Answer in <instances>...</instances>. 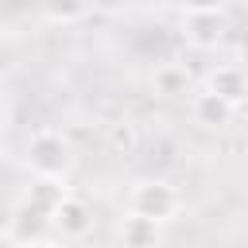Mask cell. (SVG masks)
<instances>
[{
  "mask_svg": "<svg viewBox=\"0 0 248 248\" xmlns=\"http://www.w3.org/2000/svg\"><path fill=\"white\" fill-rule=\"evenodd\" d=\"M128 213H140L155 225H167L182 213V194L167 178H140L128 190Z\"/></svg>",
  "mask_w": 248,
  "mask_h": 248,
  "instance_id": "1",
  "label": "cell"
},
{
  "mask_svg": "<svg viewBox=\"0 0 248 248\" xmlns=\"http://www.w3.org/2000/svg\"><path fill=\"white\" fill-rule=\"evenodd\" d=\"M27 167L35 178H66L70 167H74V151H70V140L58 132V128H39L31 140H27Z\"/></svg>",
  "mask_w": 248,
  "mask_h": 248,
  "instance_id": "2",
  "label": "cell"
},
{
  "mask_svg": "<svg viewBox=\"0 0 248 248\" xmlns=\"http://www.w3.org/2000/svg\"><path fill=\"white\" fill-rule=\"evenodd\" d=\"M229 35L225 12H182V39L194 50H217Z\"/></svg>",
  "mask_w": 248,
  "mask_h": 248,
  "instance_id": "3",
  "label": "cell"
},
{
  "mask_svg": "<svg viewBox=\"0 0 248 248\" xmlns=\"http://www.w3.org/2000/svg\"><path fill=\"white\" fill-rule=\"evenodd\" d=\"M50 229L62 236V240H85L93 232V209L78 198V194H66L54 213H50Z\"/></svg>",
  "mask_w": 248,
  "mask_h": 248,
  "instance_id": "4",
  "label": "cell"
},
{
  "mask_svg": "<svg viewBox=\"0 0 248 248\" xmlns=\"http://www.w3.org/2000/svg\"><path fill=\"white\" fill-rule=\"evenodd\" d=\"M205 89H213L217 97H225L232 108H240L248 101V66L240 62H221L205 74Z\"/></svg>",
  "mask_w": 248,
  "mask_h": 248,
  "instance_id": "5",
  "label": "cell"
},
{
  "mask_svg": "<svg viewBox=\"0 0 248 248\" xmlns=\"http://www.w3.org/2000/svg\"><path fill=\"white\" fill-rule=\"evenodd\" d=\"M232 105L225 101V97H217L213 89H198L194 97H190V116H194V124H202V128H209V132H217V128H225L229 120H232Z\"/></svg>",
  "mask_w": 248,
  "mask_h": 248,
  "instance_id": "6",
  "label": "cell"
},
{
  "mask_svg": "<svg viewBox=\"0 0 248 248\" xmlns=\"http://www.w3.org/2000/svg\"><path fill=\"white\" fill-rule=\"evenodd\" d=\"M116 236L124 248H159V225L140 213H124L116 225Z\"/></svg>",
  "mask_w": 248,
  "mask_h": 248,
  "instance_id": "7",
  "label": "cell"
},
{
  "mask_svg": "<svg viewBox=\"0 0 248 248\" xmlns=\"http://www.w3.org/2000/svg\"><path fill=\"white\" fill-rule=\"evenodd\" d=\"M151 85H155L159 97H186V93H190V74H186V66H178V62H163V66H155Z\"/></svg>",
  "mask_w": 248,
  "mask_h": 248,
  "instance_id": "8",
  "label": "cell"
},
{
  "mask_svg": "<svg viewBox=\"0 0 248 248\" xmlns=\"http://www.w3.org/2000/svg\"><path fill=\"white\" fill-rule=\"evenodd\" d=\"M66 194H70V190L62 186V178H35L23 202H27L31 209H39V213H46V217H50V213H54V205H58Z\"/></svg>",
  "mask_w": 248,
  "mask_h": 248,
  "instance_id": "9",
  "label": "cell"
},
{
  "mask_svg": "<svg viewBox=\"0 0 248 248\" xmlns=\"http://www.w3.org/2000/svg\"><path fill=\"white\" fill-rule=\"evenodd\" d=\"M8 225H12V232H16V244H23V240H39V236L50 229V217H46V213H39V209H31V205L23 202Z\"/></svg>",
  "mask_w": 248,
  "mask_h": 248,
  "instance_id": "10",
  "label": "cell"
},
{
  "mask_svg": "<svg viewBox=\"0 0 248 248\" xmlns=\"http://www.w3.org/2000/svg\"><path fill=\"white\" fill-rule=\"evenodd\" d=\"M89 12V0H43V16L50 23H74Z\"/></svg>",
  "mask_w": 248,
  "mask_h": 248,
  "instance_id": "11",
  "label": "cell"
},
{
  "mask_svg": "<svg viewBox=\"0 0 248 248\" xmlns=\"http://www.w3.org/2000/svg\"><path fill=\"white\" fill-rule=\"evenodd\" d=\"M229 0H178L182 12H225Z\"/></svg>",
  "mask_w": 248,
  "mask_h": 248,
  "instance_id": "12",
  "label": "cell"
},
{
  "mask_svg": "<svg viewBox=\"0 0 248 248\" xmlns=\"http://www.w3.org/2000/svg\"><path fill=\"white\" fill-rule=\"evenodd\" d=\"M112 143H124V151L136 143V136H132V128L128 124H112Z\"/></svg>",
  "mask_w": 248,
  "mask_h": 248,
  "instance_id": "13",
  "label": "cell"
},
{
  "mask_svg": "<svg viewBox=\"0 0 248 248\" xmlns=\"http://www.w3.org/2000/svg\"><path fill=\"white\" fill-rule=\"evenodd\" d=\"M236 62H240V66H248V31L236 39Z\"/></svg>",
  "mask_w": 248,
  "mask_h": 248,
  "instance_id": "14",
  "label": "cell"
},
{
  "mask_svg": "<svg viewBox=\"0 0 248 248\" xmlns=\"http://www.w3.org/2000/svg\"><path fill=\"white\" fill-rule=\"evenodd\" d=\"M16 248H58V244H50L46 236H39V240H23V244H16Z\"/></svg>",
  "mask_w": 248,
  "mask_h": 248,
  "instance_id": "15",
  "label": "cell"
},
{
  "mask_svg": "<svg viewBox=\"0 0 248 248\" xmlns=\"http://www.w3.org/2000/svg\"><path fill=\"white\" fill-rule=\"evenodd\" d=\"M244 4H248V0H244Z\"/></svg>",
  "mask_w": 248,
  "mask_h": 248,
  "instance_id": "16",
  "label": "cell"
}]
</instances>
